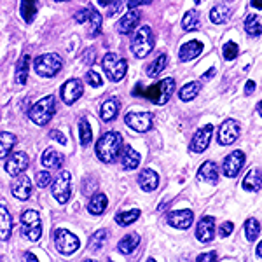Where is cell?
<instances>
[{
    "label": "cell",
    "instance_id": "obj_3",
    "mask_svg": "<svg viewBox=\"0 0 262 262\" xmlns=\"http://www.w3.org/2000/svg\"><path fill=\"white\" fill-rule=\"evenodd\" d=\"M54 112H56V98H54L53 95H48L42 100L37 101L30 111H28V117H30V121L33 124L46 126L51 119H53Z\"/></svg>",
    "mask_w": 262,
    "mask_h": 262
},
{
    "label": "cell",
    "instance_id": "obj_12",
    "mask_svg": "<svg viewBox=\"0 0 262 262\" xmlns=\"http://www.w3.org/2000/svg\"><path fill=\"white\" fill-rule=\"evenodd\" d=\"M28 154L23 150L18 152H11L7 156V163H6V171L9 173L11 177H18L21 173H25V170L28 168Z\"/></svg>",
    "mask_w": 262,
    "mask_h": 262
},
{
    "label": "cell",
    "instance_id": "obj_10",
    "mask_svg": "<svg viewBox=\"0 0 262 262\" xmlns=\"http://www.w3.org/2000/svg\"><path fill=\"white\" fill-rule=\"evenodd\" d=\"M124 122L137 133H147L154 124V114L152 112H128L124 116Z\"/></svg>",
    "mask_w": 262,
    "mask_h": 262
},
{
    "label": "cell",
    "instance_id": "obj_20",
    "mask_svg": "<svg viewBox=\"0 0 262 262\" xmlns=\"http://www.w3.org/2000/svg\"><path fill=\"white\" fill-rule=\"evenodd\" d=\"M203 51V44L200 40H189L185 44H182V48L179 51V60L182 63L192 61L194 58H198Z\"/></svg>",
    "mask_w": 262,
    "mask_h": 262
},
{
    "label": "cell",
    "instance_id": "obj_40",
    "mask_svg": "<svg viewBox=\"0 0 262 262\" xmlns=\"http://www.w3.org/2000/svg\"><path fill=\"white\" fill-rule=\"evenodd\" d=\"M259 232H260V224L257 219H248V221L245 222V236H247V239L250 243L255 242Z\"/></svg>",
    "mask_w": 262,
    "mask_h": 262
},
{
    "label": "cell",
    "instance_id": "obj_27",
    "mask_svg": "<svg viewBox=\"0 0 262 262\" xmlns=\"http://www.w3.org/2000/svg\"><path fill=\"white\" fill-rule=\"evenodd\" d=\"M140 161H142L140 154H138V152L135 150L133 147H131V145L122 147V154H121L122 168H126V170H135V168H138Z\"/></svg>",
    "mask_w": 262,
    "mask_h": 262
},
{
    "label": "cell",
    "instance_id": "obj_22",
    "mask_svg": "<svg viewBox=\"0 0 262 262\" xmlns=\"http://www.w3.org/2000/svg\"><path fill=\"white\" fill-rule=\"evenodd\" d=\"M138 185L142 187V191L145 192H152L158 189L159 185V175L150 168H145L140 175H138Z\"/></svg>",
    "mask_w": 262,
    "mask_h": 262
},
{
    "label": "cell",
    "instance_id": "obj_14",
    "mask_svg": "<svg viewBox=\"0 0 262 262\" xmlns=\"http://www.w3.org/2000/svg\"><path fill=\"white\" fill-rule=\"evenodd\" d=\"M245 166V154L242 150H234L224 159V164H222V171L226 177L229 179H234L238 177V173L242 171V168Z\"/></svg>",
    "mask_w": 262,
    "mask_h": 262
},
{
    "label": "cell",
    "instance_id": "obj_39",
    "mask_svg": "<svg viewBox=\"0 0 262 262\" xmlns=\"http://www.w3.org/2000/svg\"><path fill=\"white\" fill-rule=\"evenodd\" d=\"M138 219H140V210L138 208H133V210H129V212H122L116 215V222L122 227L131 226V224L137 222Z\"/></svg>",
    "mask_w": 262,
    "mask_h": 262
},
{
    "label": "cell",
    "instance_id": "obj_26",
    "mask_svg": "<svg viewBox=\"0 0 262 262\" xmlns=\"http://www.w3.org/2000/svg\"><path fill=\"white\" fill-rule=\"evenodd\" d=\"M63 161H65V158H63L61 152H58L56 149H46L44 154H42V158H40L42 166H46L48 170H56V168H61Z\"/></svg>",
    "mask_w": 262,
    "mask_h": 262
},
{
    "label": "cell",
    "instance_id": "obj_58",
    "mask_svg": "<svg viewBox=\"0 0 262 262\" xmlns=\"http://www.w3.org/2000/svg\"><path fill=\"white\" fill-rule=\"evenodd\" d=\"M203 2V0H194V4H201Z\"/></svg>",
    "mask_w": 262,
    "mask_h": 262
},
{
    "label": "cell",
    "instance_id": "obj_29",
    "mask_svg": "<svg viewBox=\"0 0 262 262\" xmlns=\"http://www.w3.org/2000/svg\"><path fill=\"white\" fill-rule=\"evenodd\" d=\"M16 143H18L16 135L9 133V131H0V161L11 154L12 149L16 147Z\"/></svg>",
    "mask_w": 262,
    "mask_h": 262
},
{
    "label": "cell",
    "instance_id": "obj_17",
    "mask_svg": "<svg viewBox=\"0 0 262 262\" xmlns=\"http://www.w3.org/2000/svg\"><path fill=\"white\" fill-rule=\"evenodd\" d=\"M196 238L201 243H210L215 238V219L205 215L196 226Z\"/></svg>",
    "mask_w": 262,
    "mask_h": 262
},
{
    "label": "cell",
    "instance_id": "obj_16",
    "mask_svg": "<svg viewBox=\"0 0 262 262\" xmlns=\"http://www.w3.org/2000/svg\"><path fill=\"white\" fill-rule=\"evenodd\" d=\"M166 221L175 229H189L194 222L192 210H175L166 215Z\"/></svg>",
    "mask_w": 262,
    "mask_h": 262
},
{
    "label": "cell",
    "instance_id": "obj_4",
    "mask_svg": "<svg viewBox=\"0 0 262 262\" xmlns=\"http://www.w3.org/2000/svg\"><path fill=\"white\" fill-rule=\"evenodd\" d=\"M154 33H152L150 27H142L135 32L133 39H131V53L135 58H147L150 51L154 49Z\"/></svg>",
    "mask_w": 262,
    "mask_h": 262
},
{
    "label": "cell",
    "instance_id": "obj_57",
    "mask_svg": "<svg viewBox=\"0 0 262 262\" xmlns=\"http://www.w3.org/2000/svg\"><path fill=\"white\" fill-rule=\"evenodd\" d=\"M257 112H259V116L262 117V100L259 101V103H257Z\"/></svg>",
    "mask_w": 262,
    "mask_h": 262
},
{
    "label": "cell",
    "instance_id": "obj_28",
    "mask_svg": "<svg viewBox=\"0 0 262 262\" xmlns=\"http://www.w3.org/2000/svg\"><path fill=\"white\" fill-rule=\"evenodd\" d=\"M11 232H12V217L9 210L6 208V205L0 203V239L7 242L11 238Z\"/></svg>",
    "mask_w": 262,
    "mask_h": 262
},
{
    "label": "cell",
    "instance_id": "obj_52",
    "mask_svg": "<svg viewBox=\"0 0 262 262\" xmlns=\"http://www.w3.org/2000/svg\"><path fill=\"white\" fill-rule=\"evenodd\" d=\"M213 75H215V69H210V70H206L205 74L201 75V79H205V81H206V79H212Z\"/></svg>",
    "mask_w": 262,
    "mask_h": 262
},
{
    "label": "cell",
    "instance_id": "obj_48",
    "mask_svg": "<svg viewBox=\"0 0 262 262\" xmlns=\"http://www.w3.org/2000/svg\"><path fill=\"white\" fill-rule=\"evenodd\" d=\"M198 262H210V260H217V252H206L198 255Z\"/></svg>",
    "mask_w": 262,
    "mask_h": 262
},
{
    "label": "cell",
    "instance_id": "obj_25",
    "mask_svg": "<svg viewBox=\"0 0 262 262\" xmlns=\"http://www.w3.org/2000/svg\"><path fill=\"white\" fill-rule=\"evenodd\" d=\"M242 187L248 192H259L262 189V171L259 168H252L243 179Z\"/></svg>",
    "mask_w": 262,
    "mask_h": 262
},
{
    "label": "cell",
    "instance_id": "obj_47",
    "mask_svg": "<svg viewBox=\"0 0 262 262\" xmlns=\"http://www.w3.org/2000/svg\"><path fill=\"white\" fill-rule=\"evenodd\" d=\"M232 231H234V224L231 221H226L221 224V227H219V236H221V238H227V236H231Z\"/></svg>",
    "mask_w": 262,
    "mask_h": 262
},
{
    "label": "cell",
    "instance_id": "obj_34",
    "mask_svg": "<svg viewBox=\"0 0 262 262\" xmlns=\"http://www.w3.org/2000/svg\"><path fill=\"white\" fill-rule=\"evenodd\" d=\"M19 12L25 23H32L37 16V0H21Z\"/></svg>",
    "mask_w": 262,
    "mask_h": 262
},
{
    "label": "cell",
    "instance_id": "obj_31",
    "mask_svg": "<svg viewBox=\"0 0 262 262\" xmlns=\"http://www.w3.org/2000/svg\"><path fill=\"white\" fill-rule=\"evenodd\" d=\"M119 107H121V103H119V100H117V98H111V100L105 101V103L101 105V108H100L101 121L111 122V121L116 119L117 114H119Z\"/></svg>",
    "mask_w": 262,
    "mask_h": 262
},
{
    "label": "cell",
    "instance_id": "obj_8",
    "mask_svg": "<svg viewBox=\"0 0 262 262\" xmlns=\"http://www.w3.org/2000/svg\"><path fill=\"white\" fill-rule=\"evenodd\" d=\"M54 245H56V250L61 255H72L79 250L81 242L74 232L67 231V229H56L54 231Z\"/></svg>",
    "mask_w": 262,
    "mask_h": 262
},
{
    "label": "cell",
    "instance_id": "obj_54",
    "mask_svg": "<svg viewBox=\"0 0 262 262\" xmlns=\"http://www.w3.org/2000/svg\"><path fill=\"white\" fill-rule=\"evenodd\" d=\"M116 0H98V4L101 7H107V6H111V4H114Z\"/></svg>",
    "mask_w": 262,
    "mask_h": 262
},
{
    "label": "cell",
    "instance_id": "obj_41",
    "mask_svg": "<svg viewBox=\"0 0 262 262\" xmlns=\"http://www.w3.org/2000/svg\"><path fill=\"white\" fill-rule=\"evenodd\" d=\"M79 140H81L82 147H88L93 140L91 126L86 119H81V122H79Z\"/></svg>",
    "mask_w": 262,
    "mask_h": 262
},
{
    "label": "cell",
    "instance_id": "obj_49",
    "mask_svg": "<svg viewBox=\"0 0 262 262\" xmlns=\"http://www.w3.org/2000/svg\"><path fill=\"white\" fill-rule=\"evenodd\" d=\"M49 138H53V140L60 142V143H61V145H67V138H65V137H63V135L60 133V131H56V129L49 131Z\"/></svg>",
    "mask_w": 262,
    "mask_h": 262
},
{
    "label": "cell",
    "instance_id": "obj_15",
    "mask_svg": "<svg viewBox=\"0 0 262 262\" xmlns=\"http://www.w3.org/2000/svg\"><path fill=\"white\" fill-rule=\"evenodd\" d=\"M61 100L65 101L67 105H74L75 101L82 96L84 93V86L81 79H70L61 86Z\"/></svg>",
    "mask_w": 262,
    "mask_h": 262
},
{
    "label": "cell",
    "instance_id": "obj_5",
    "mask_svg": "<svg viewBox=\"0 0 262 262\" xmlns=\"http://www.w3.org/2000/svg\"><path fill=\"white\" fill-rule=\"evenodd\" d=\"M33 69H35L37 75L44 79H51L54 75H58L63 69V60L60 54L56 53H48L42 54V56H37L35 61H33Z\"/></svg>",
    "mask_w": 262,
    "mask_h": 262
},
{
    "label": "cell",
    "instance_id": "obj_9",
    "mask_svg": "<svg viewBox=\"0 0 262 262\" xmlns=\"http://www.w3.org/2000/svg\"><path fill=\"white\" fill-rule=\"evenodd\" d=\"M53 196L60 205H67L72 196V175L70 171H61L53 182Z\"/></svg>",
    "mask_w": 262,
    "mask_h": 262
},
{
    "label": "cell",
    "instance_id": "obj_21",
    "mask_svg": "<svg viewBox=\"0 0 262 262\" xmlns=\"http://www.w3.org/2000/svg\"><path fill=\"white\" fill-rule=\"evenodd\" d=\"M198 179L206 184H219V168L213 161H205L198 170Z\"/></svg>",
    "mask_w": 262,
    "mask_h": 262
},
{
    "label": "cell",
    "instance_id": "obj_33",
    "mask_svg": "<svg viewBox=\"0 0 262 262\" xmlns=\"http://www.w3.org/2000/svg\"><path fill=\"white\" fill-rule=\"evenodd\" d=\"M200 91H201V82L191 81L185 84V86H182V90L179 91V98L182 101H191L200 95Z\"/></svg>",
    "mask_w": 262,
    "mask_h": 262
},
{
    "label": "cell",
    "instance_id": "obj_37",
    "mask_svg": "<svg viewBox=\"0 0 262 262\" xmlns=\"http://www.w3.org/2000/svg\"><path fill=\"white\" fill-rule=\"evenodd\" d=\"M245 32L250 37H259L262 33V21L255 14H248L245 19Z\"/></svg>",
    "mask_w": 262,
    "mask_h": 262
},
{
    "label": "cell",
    "instance_id": "obj_51",
    "mask_svg": "<svg viewBox=\"0 0 262 262\" xmlns=\"http://www.w3.org/2000/svg\"><path fill=\"white\" fill-rule=\"evenodd\" d=\"M255 81H252V79H250V81H247V84H245V95H252V93L253 91H255Z\"/></svg>",
    "mask_w": 262,
    "mask_h": 262
},
{
    "label": "cell",
    "instance_id": "obj_6",
    "mask_svg": "<svg viewBox=\"0 0 262 262\" xmlns=\"http://www.w3.org/2000/svg\"><path fill=\"white\" fill-rule=\"evenodd\" d=\"M101 67H103L107 77L111 79L112 82H119L124 79L126 72H128V61L124 58H121L119 54L116 53H107L103 56V61H101Z\"/></svg>",
    "mask_w": 262,
    "mask_h": 262
},
{
    "label": "cell",
    "instance_id": "obj_46",
    "mask_svg": "<svg viewBox=\"0 0 262 262\" xmlns=\"http://www.w3.org/2000/svg\"><path fill=\"white\" fill-rule=\"evenodd\" d=\"M91 11H93V7H86V9H79V11L74 14V19L77 21V23H88V19H90V16H91Z\"/></svg>",
    "mask_w": 262,
    "mask_h": 262
},
{
    "label": "cell",
    "instance_id": "obj_32",
    "mask_svg": "<svg viewBox=\"0 0 262 262\" xmlns=\"http://www.w3.org/2000/svg\"><path fill=\"white\" fill-rule=\"evenodd\" d=\"M107 206H108L107 196H105L103 192H95L90 203H88V212L91 215H101L107 210Z\"/></svg>",
    "mask_w": 262,
    "mask_h": 262
},
{
    "label": "cell",
    "instance_id": "obj_44",
    "mask_svg": "<svg viewBox=\"0 0 262 262\" xmlns=\"http://www.w3.org/2000/svg\"><path fill=\"white\" fill-rule=\"evenodd\" d=\"M86 82L90 84V86H93V88H101V86H103V79H101V75L96 70L88 72V74H86Z\"/></svg>",
    "mask_w": 262,
    "mask_h": 262
},
{
    "label": "cell",
    "instance_id": "obj_43",
    "mask_svg": "<svg viewBox=\"0 0 262 262\" xmlns=\"http://www.w3.org/2000/svg\"><path fill=\"white\" fill-rule=\"evenodd\" d=\"M238 53H239V48H238V44L236 42H226V44L222 46V56H224V60H227V61H232V60H236L238 58Z\"/></svg>",
    "mask_w": 262,
    "mask_h": 262
},
{
    "label": "cell",
    "instance_id": "obj_55",
    "mask_svg": "<svg viewBox=\"0 0 262 262\" xmlns=\"http://www.w3.org/2000/svg\"><path fill=\"white\" fill-rule=\"evenodd\" d=\"M255 253H257V257H259V259H262V242L257 245V250H255Z\"/></svg>",
    "mask_w": 262,
    "mask_h": 262
},
{
    "label": "cell",
    "instance_id": "obj_56",
    "mask_svg": "<svg viewBox=\"0 0 262 262\" xmlns=\"http://www.w3.org/2000/svg\"><path fill=\"white\" fill-rule=\"evenodd\" d=\"M25 257H27V259H30V260H33V262H37V260H39V259H37V257L33 255V253H30V252H27V253H25Z\"/></svg>",
    "mask_w": 262,
    "mask_h": 262
},
{
    "label": "cell",
    "instance_id": "obj_30",
    "mask_svg": "<svg viewBox=\"0 0 262 262\" xmlns=\"http://www.w3.org/2000/svg\"><path fill=\"white\" fill-rule=\"evenodd\" d=\"M232 16V9L226 4H217L212 11H210V21L213 25H222V23H227Z\"/></svg>",
    "mask_w": 262,
    "mask_h": 262
},
{
    "label": "cell",
    "instance_id": "obj_24",
    "mask_svg": "<svg viewBox=\"0 0 262 262\" xmlns=\"http://www.w3.org/2000/svg\"><path fill=\"white\" fill-rule=\"evenodd\" d=\"M28 74H30V54L23 53L18 63H16V72H14L16 82L25 86L28 82Z\"/></svg>",
    "mask_w": 262,
    "mask_h": 262
},
{
    "label": "cell",
    "instance_id": "obj_59",
    "mask_svg": "<svg viewBox=\"0 0 262 262\" xmlns=\"http://www.w3.org/2000/svg\"><path fill=\"white\" fill-rule=\"evenodd\" d=\"M56 2H69V0H56Z\"/></svg>",
    "mask_w": 262,
    "mask_h": 262
},
{
    "label": "cell",
    "instance_id": "obj_53",
    "mask_svg": "<svg viewBox=\"0 0 262 262\" xmlns=\"http://www.w3.org/2000/svg\"><path fill=\"white\" fill-rule=\"evenodd\" d=\"M253 9H262V0H252Z\"/></svg>",
    "mask_w": 262,
    "mask_h": 262
},
{
    "label": "cell",
    "instance_id": "obj_50",
    "mask_svg": "<svg viewBox=\"0 0 262 262\" xmlns=\"http://www.w3.org/2000/svg\"><path fill=\"white\" fill-rule=\"evenodd\" d=\"M152 0H128V9H137L140 6H147Z\"/></svg>",
    "mask_w": 262,
    "mask_h": 262
},
{
    "label": "cell",
    "instance_id": "obj_23",
    "mask_svg": "<svg viewBox=\"0 0 262 262\" xmlns=\"http://www.w3.org/2000/svg\"><path fill=\"white\" fill-rule=\"evenodd\" d=\"M140 245V234L138 232H128L126 236H122L121 242L117 243V250L122 255H131L135 250H137V247Z\"/></svg>",
    "mask_w": 262,
    "mask_h": 262
},
{
    "label": "cell",
    "instance_id": "obj_45",
    "mask_svg": "<svg viewBox=\"0 0 262 262\" xmlns=\"http://www.w3.org/2000/svg\"><path fill=\"white\" fill-rule=\"evenodd\" d=\"M51 182H53V177H51V173H49V171H39V173L35 175V184H37V187L44 189V187H48Z\"/></svg>",
    "mask_w": 262,
    "mask_h": 262
},
{
    "label": "cell",
    "instance_id": "obj_11",
    "mask_svg": "<svg viewBox=\"0 0 262 262\" xmlns=\"http://www.w3.org/2000/svg\"><path fill=\"white\" fill-rule=\"evenodd\" d=\"M239 131H242V126H239V122L236 119H226L221 124V128H219V133H217V140L221 145H232L236 140H238L239 137Z\"/></svg>",
    "mask_w": 262,
    "mask_h": 262
},
{
    "label": "cell",
    "instance_id": "obj_38",
    "mask_svg": "<svg viewBox=\"0 0 262 262\" xmlns=\"http://www.w3.org/2000/svg\"><path fill=\"white\" fill-rule=\"evenodd\" d=\"M166 65H168V56L164 53L159 54V56L147 67V75H149V77H158V75L166 69Z\"/></svg>",
    "mask_w": 262,
    "mask_h": 262
},
{
    "label": "cell",
    "instance_id": "obj_36",
    "mask_svg": "<svg viewBox=\"0 0 262 262\" xmlns=\"http://www.w3.org/2000/svg\"><path fill=\"white\" fill-rule=\"evenodd\" d=\"M107 238H108V232L105 229H100L96 232H93V236L90 238V243H88V248H90V252H98L101 248L105 247V243H107Z\"/></svg>",
    "mask_w": 262,
    "mask_h": 262
},
{
    "label": "cell",
    "instance_id": "obj_42",
    "mask_svg": "<svg viewBox=\"0 0 262 262\" xmlns=\"http://www.w3.org/2000/svg\"><path fill=\"white\" fill-rule=\"evenodd\" d=\"M88 23H90V37H96L101 32V23H103V18H101V14L98 11L93 9L90 19H88Z\"/></svg>",
    "mask_w": 262,
    "mask_h": 262
},
{
    "label": "cell",
    "instance_id": "obj_2",
    "mask_svg": "<svg viewBox=\"0 0 262 262\" xmlns=\"http://www.w3.org/2000/svg\"><path fill=\"white\" fill-rule=\"evenodd\" d=\"M121 150H122V137L117 131H107L105 135H101L95 147L98 159L101 163H107V164L116 161Z\"/></svg>",
    "mask_w": 262,
    "mask_h": 262
},
{
    "label": "cell",
    "instance_id": "obj_35",
    "mask_svg": "<svg viewBox=\"0 0 262 262\" xmlns=\"http://www.w3.org/2000/svg\"><path fill=\"white\" fill-rule=\"evenodd\" d=\"M182 28H184L185 32H194L200 28V12L196 9H191L187 11L184 14V18H182Z\"/></svg>",
    "mask_w": 262,
    "mask_h": 262
},
{
    "label": "cell",
    "instance_id": "obj_13",
    "mask_svg": "<svg viewBox=\"0 0 262 262\" xmlns=\"http://www.w3.org/2000/svg\"><path fill=\"white\" fill-rule=\"evenodd\" d=\"M212 137H213V126L212 124L201 126V128L196 131V135L192 137L191 150L196 152V154H201V152H205L206 149H208L210 142H212Z\"/></svg>",
    "mask_w": 262,
    "mask_h": 262
},
{
    "label": "cell",
    "instance_id": "obj_19",
    "mask_svg": "<svg viewBox=\"0 0 262 262\" xmlns=\"http://www.w3.org/2000/svg\"><path fill=\"white\" fill-rule=\"evenodd\" d=\"M138 23H140V11L129 9L119 21H117V32H119L121 35H128V33H131L138 27Z\"/></svg>",
    "mask_w": 262,
    "mask_h": 262
},
{
    "label": "cell",
    "instance_id": "obj_7",
    "mask_svg": "<svg viewBox=\"0 0 262 262\" xmlns=\"http://www.w3.org/2000/svg\"><path fill=\"white\" fill-rule=\"evenodd\" d=\"M21 231H23L25 238H28L30 242H39L42 236V221L37 210L23 212V215H21Z\"/></svg>",
    "mask_w": 262,
    "mask_h": 262
},
{
    "label": "cell",
    "instance_id": "obj_1",
    "mask_svg": "<svg viewBox=\"0 0 262 262\" xmlns=\"http://www.w3.org/2000/svg\"><path fill=\"white\" fill-rule=\"evenodd\" d=\"M173 93H175V81L171 77H166L149 88L137 84L133 90V96H143V98L150 100L156 105H166Z\"/></svg>",
    "mask_w": 262,
    "mask_h": 262
},
{
    "label": "cell",
    "instance_id": "obj_18",
    "mask_svg": "<svg viewBox=\"0 0 262 262\" xmlns=\"http://www.w3.org/2000/svg\"><path fill=\"white\" fill-rule=\"evenodd\" d=\"M11 192H12V196L16 198V200H21V201H25V200H28V198L32 196V180L28 179L27 175H18L14 179V182H12V185H11Z\"/></svg>",
    "mask_w": 262,
    "mask_h": 262
}]
</instances>
